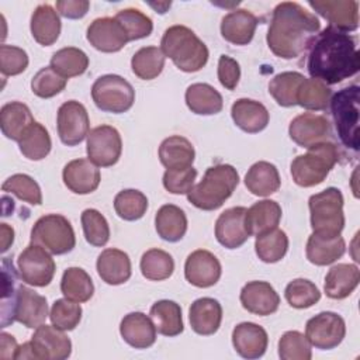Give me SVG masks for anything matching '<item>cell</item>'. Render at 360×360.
<instances>
[{
    "mask_svg": "<svg viewBox=\"0 0 360 360\" xmlns=\"http://www.w3.org/2000/svg\"><path fill=\"white\" fill-rule=\"evenodd\" d=\"M332 98V90L318 79H305L297 94V104L305 110L323 111Z\"/></svg>",
    "mask_w": 360,
    "mask_h": 360,
    "instance_id": "f6af8a7d",
    "label": "cell"
},
{
    "mask_svg": "<svg viewBox=\"0 0 360 360\" xmlns=\"http://www.w3.org/2000/svg\"><path fill=\"white\" fill-rule=\"evenodd\" d=\"M222 269L215 255L205 249H197L191 252L184 263L186 280L198 287L208 288L218 283Z\"/></svg>",
    "mask_w": 360,
    "mask_h": 360,
    "instance_id": "ac0fdd59",
    "label": "cell"
},
{
    "mask_svg": "<svg viewBox=\"0 0 360 360\" xmlns=\"http://www.w3.org/2000/svg\"><path fill=\"white\" fill-rule=\"evenodd\" d=\"M149 315L156 328V332L163 336H177L184 329L181 308L172 300L156 301L150 307Z\"/></svg>",
    "mask_w": 360,
    "mask_h": 360,
    "instance_id": "74e56055",
    "label": "cell"
},
{
    "mask_svg": "<svg viewBox=\"0 0 360 360\" xmlns=\"http://www.w3.org/2000/svg\"><path fill=\"white\" fill-rule=\"evenodd\" d=\"M96 267L100 278L110 285L127 283L132 273L129 256L115 248L104 249L97 257Z\"/></svg>",
    "mask_w": 360,
    "mask_h": 360,
    "instance_id": "d4e9b609",
    "label": "cell"
},
{
    "mask_svg": "<svg viewBox=\"0 0 360 360\" xmlns=\"http://www.w3.org/2000/svg\"><path fill=\"white\" fill-rule=\"evenodd\" d=\"M165 59L162 49L158 46H143L136 51L131 59V68L135 76L142 80H152L158 77L163 68Z\"/></svg>",
    "mask_w": 360,
    "mask_h": 360,
    "instance_id": "ee69618b",
    "label": "cell"
},
{
    "mask_svg": "<svg viewBox=\"0 0 360 360\" xmlns=\"http://www.w3.org/2000/svg\"><path fill=\"white\" fill-rule=\"evenodd\" d=\"M18 148L20 152L30 160L45 159L52 148L48 129L35 121L18 141Z\"/></svg>",
    "mask_w": 360,
    "mask_h": 360,
    "instance_id": "7bdbcfd3",
    "label": "cell"
},
{
    "mask_svg": "<svg viewBox=\"0 0 360 360\" xmlns=\"http://www.w3.org/2000/svg\"><path fill=\"white\" fill-rule=\"evenodd\" d=\"M65 186L75 194H90L97 190L100 169L90 159H75L65 165L62 172Z\"/></svg>",
    "mask_w": 360,
    "mask_h": 360,
    "instance_id": "7402d4cb",
    "label": "cell"
},
{
    "mask_svg": "<svg viewBox=\"0 0 360 360\" xmlns=\"http://www.w3.org/2000/svg\"><path fill=\"white\" fill-rule=\"evenodd\" d=\"M245 207H232L219 214L215 222V238L226 249L240 248L250 236L246 226Z\"/></svg>",
    "mask_w": 360,
    "mask_h": 360,
    "instance_id": "d6986e66",
    "label": "cell"
},
{
    "mask_svg": "<svg viewBox=\"0 0 360 360\" xmlns=\"http://www.w3.org/2000/svg\"><path fill=\"white\" fill-rule=\"evenodd\" d=\"M218 80L219 83L226 89V90H233L236 89L239 79H240V68L239 63L228 56V55H221L218 59Z\"/></svg>",
    "mask_w": 360,
    "mask_h": 360,
    "instance_id": "680465c9",
    "label": "cell"
},
{
    "mask_svg": "<svg viewBox=\"0 0 360 360\" xmlns=\"http://www.w3.org/2000/svg\"><path fill=\"white\" fill-rule=\"evenodd\" d=\"M31 243L42 246L52 255H65L73 250L76 236L66 217L60 214H46L34 224L31 229Z\"/></svg>",
    "mask_w": 360,
    "mask_h": 360,
    "instance_id": "9c48e42d",
    "label": "cell"
},
{
    "mask_svg": "<svg viewBox=\"0 0 360 360\" xmlns=\"http://www.w3.org/2000/svg\"><path fill=\"white\" fill-rule=\"evenodd\" d=\"M18 349V345L14 339V336L1 332L0 335V359L1 360H10L15 357V352Z\"/></svg>",
    "mask_w": 360,
    "mask_h": 360,
    "instance_id": "94428289",
    "label": "cell"
},
{
    "mask_svg": "<svg viewBox=\"0 0 360 360\" xmlns=\"http://www.w3.org/2000/svg\"><path fill=\"white\" fill-rule=\"evenodd\" d=\"M186 104L191 112L212 115L221 112L224 100L221 93L208 83H193L186 90Z\"/></svg>",
    "mask_w": 360,
    "mask_h": 360,
    "instance_id": "e575fe53",
    "label": "cell"
},
{
    "mask_svg": "<svg viewBox=\"0 0 360 360\" xmlns=\"http://www.w3.org/2000/svg\"><path fill=\"white\" fill-rule=\"evenodd\" d=\"M346 335L345 319L336 312L325 311L311 319L305 325V336L311 346L321 350L335 349L342 343Z\"/></svg>",
    "mask_w": 360,
    "mask_h": 360,
    "instance_id": "7c38bea8",
    "label": "cell"
},
{
    "mask_svg": "<svg viewBox=\"0 0 360 360\" xmlns=\"http://www.w3.org/2000/svg\"><path fill=\"white\" fill-rule=\"evenodd\" d=\"M155 228L163 240L179 242L187 232V217L180 207L165 204L156 212Z\"/></svg>",
    "mask_w": 360,
    "mask_h": 360,
    "instance_id": "8d00e7d4",
    "label": "cell"
},
{
    "mask_svg": "<svg viewBox=\"0 0 360 360\" xmlns=\"http://www.w3.org/2000/svg\"><path fill=\"white\" fill-rule=\"evenodd\" d=\"M150 6H152V7H155V8H159L162 4L155 6V4H152V3H150ZM163 6H165V7H170V1H169V3H163ZM163 11H165V8H163V10H159V13H162V14H163ZM165 13H166V11H165Z\"/></svg>",
    "mask_w": 360,
    "mask_h": 360,
    "instance_id": "be15d7a7",
    "label": "cell"
},
{
    "mask_svg": "<svg viewBox=\"0 0 360 360\" xmlns=\"http://www.w3.org/2000/svg\"><path fill=\"white\" fill-rule=\"evenodd\" d=\"M232 345L240 357L259 359L266 353L269 336L263 326L253 322H242L232 330Z\"/></svg>",
    "mask_w": 360,
    "mask_h": 360,
    "instance_id": "603a6c76",
    "label": "cell"
},
{
    "mask_svg": "<svg viewBox=\"0 0 360 360\" xmlns=\"http://www.w3.org/2000/svg\"><path fill=\"white\" fill-rule=\"evenodd\" d=\"M346 242L338 236H326L312 232L307 240V259L315 266H328L345 255Z\"/></svg>",
    "mask_w": 360,
    "mask_h": 360,
    "instance_id": "f1b7e54d",
    "label": "cell"
},
{
    "mask_svg": "<svg viewBox=\"0 0 360 360\" xmlns=\"http://www.w3.org/2000/svg\"><path fill=\"white\" fill-rule=\"evenodd\" d=\"M90 1L87 0H58L56 10L62 17L77 20L86 15L89 11Z\"/></svg>",
    "mask_w": 360,
    "mask_h": 360,
    "instance_id": "91938a15",
    "label": "cell"
},
{
    "mask_svg": "<svg viewBox=\"0 0 360 360\" xmlns=\"http://www.w3.org/2000/svg\"><path fill=\"white\" fill-rule=\"evenodd\" d=\"M231 115L236 127L248 134L263 131L270 120L267 108L252 98H238L231 107Z\"/></svg>",
    "mask_w": 360,
    "mask_h": 360,
    "instance_id": "83f0119b",
    "label": "cell"
},
{
    "mask_svg": "<svg viewBox=\"0 0 360 360\" xmlns=\"http://www.w3.org/2000/svg\"><path fill=\"white\" fill-rule=\"evenodd\" d=\"M86 38L93 48L105 53L118 52L128 42V35L115 17L96 18L89 25Z\"/></svg>",
    "mask_w": 360,
    "mask_h": 360,
    "instance_id": "e0dca14e",
    "label": "cell"
},
{
    "mask_svg": "<svg viewBox=\"0 0 360 360\" xmlns=\"http://www.w3.org/2000/svg\"><path fill=\"white\" fill-rule=\"evenodd\" d=\"M48 314L46 298L30 287L18 285L13 298L1 302V326L6 328L8 323L20 322L25 328L37 329Z\"/></svg>",
    "mask_w": 360,
    "mask_h": 360,
    "instance_id": "52a82bcc",
    "label": "cell"
},
{
    "mask_svg": "<svg viewBox=\"0 0 360 360\" xmlns=\"http://www.w3.org/2000/svg\"><path fill=\"white\" fill-rule=\"evenodd\" d=\"M281 180L277 167L266 160L256 162L245 176L246 188L259 197H267L280 188Z\"/></svg>",
    "mask_w": 360,
    "mask_h": 360,
    "instance_id": "836d02e7",
    "label": "cell"
},
{
    "mask_svg": "<svg viewBox=\"0 0 360 360\" xmlns=\"http://www.w3.org/2000/svg\"><path fill=\"white\" fill-rule=\"evenodd\" d=\"M82 221V228L84 238L87 243L91 246H104L108 239H110V226L104 215L94 210V208H87L82 212L80 217Z\"/></svg>",
    "mask_w": 360,
    "mask_h": 360,
    "instance_id": "681fc988",
    "label": "cell"
},
{
    "mask_svg": "<svg viewBox=\"0 0 360 360\" xmlns=\"http://www.w3.org/2000/svg\"><path fill=\"white\" fill-rule=\"evenodd\" d=\"M195 158L191 142L180 135H172L162 141L159 159L166 169H186L193 166Z\"/></svg>",
    "mask_w": 360,
    "mask_h": 360,
    "instance_id": "d6a6232c",
    "label": "cell"
},
{
    "mask_svg": "<svg viewBox=\"0 0 360 360\" xmlns=\"http://www.w3.org/2000/svg\"><path fill=\"white\" fill-rule=\"evenodd\" d=\"M160 49L180 70L187 73L201 70L210 56L207 45L186 25L169 27L162 37Z\"/></svg>",
    "mask_w": 360,
    "mask_h": 360,
    "instance_id": "3957f363",
    "label": "cell"
},
{
    "mask_svg": "<svg viewBox=\"0 0 360 360\" xmlns=\"http://www.w3.org/2000/svg\"><path fill=\"white\" fill-rule=\"evenodd\" d=\"M114 210L121 219L136 221L145 215L148 210V198L139 190L127 188L115 195Z\"/></svg>",
    "mask_w": 360,
    "mask_h": 360,
    "instance_id": "7dc6e473",
    "label": "cell"
},
{
    "mask_svg": "<svg viewBox=\"0 0 360 360\" xmlns=\"http://www.w3.org/2000/svg\"><path fill=\"white\" fill-rule=\"evenodd\" d=\"M1 235H3V245H1V250L3 252H6L8 248H10V245L13 243V240H14V229L13 228H10L7 224H1Z\"/></svg>",
    "mask_w": 360,
    "mask_h": 360,
    "instance_id": "6125c7cd",
    "label": "cell"
},
{
    "mask_svg": "<svg viewBox=\"0 0 360 360\" xmlns=\"http://www.w3.org/2000/svg\"><path fill=\"white\" fill-rule=\"evenodd\" d=\"M82 307L79 302L70 301L68 298L56 300L52 304L49 319L52 325L62 330H73L82 319Z\"/></svg>",
    "mask_w": 360,
    "mask_h": 360,
    "instance_id": "db71d44e",
    "label": "cell"
},
{
    "mask_svg": "<svg viewBox=\"0 0 360 360\" xmlns=\"http://www.w3.org/2000/svg\"><path fill=\"white\" fill-rule=\"evenodd\" d=\"M28 66V55L22 48L3 44L0 46V70L3 76H15Z\"/></svg>",
    "mask_w": 360,
    "mask_h": 360,
    "instance_id": "9f6ffc18",
    "label": "cell"
},
{
    "mask_svg": "<svg viewBox=\"0 0 360 360\" xmlns=\"http://www.w3.org/2000/svg\"><path fill=\"white\" fill-rule=\"evenodd\" d=\"M242 307L255 315L267 316L274 314L280 305V297L267 281H249L240 290Z\"/></svg>",
    "mask_w": 360,
    "mask_h": 360,
    "instance_id": "44dd1931",
    "label": "cell"
},
{
    "mask_svg": "<svg viewBox=\"0 0 360 360\" xmlns=\"http://www.w3.org/2000/svg\"><path fill=\"white\" fill-rule=\"evenodd\" d=\"M305 79L300 72H281L269 83V93L281 107L297 105V94Z\"/></svg>",
    "mask_w": 360,
    "mask_h": 360,
    "instance_id": "ab89813d",
    "label": "cell"
},
{
    "mask_svg": "<svg viewBox=\"0 0 360 360\" xmlns=\"http://www.w3.org/2000/svg\"><path fill=\"white\" fill-rule=\"evenodd\" d=\"M115 18L120 21V24L124 27L128 41L142 39L152 34L153 22L150 17H148L145 13H142L138 8H124L120 10L115 14Z\"/></svg>",
    "mask_w": 360,
    "mask_h": 360,
    "instance_id": "816d5d0a",
    "label": "cell"
},
{
    "mask_svg": "<svg viewBox=\"0 0 360 360\" xmlns=\"http://www.w3.org/2000/svg\"><path fill=\"white\" fill-rule=\"evenodd\" d=\"M283 211L277 201L274 200H262L255 202L246 211V226L252 235L257 236L263 232L277 228L280 224Z\"/></svg>",
    "mask_w": 360,
    "mask_h": 360,
    "instance_id": "d590c367",
    "label": "cell"
},
{
    "mask_svg": "<svg viewBox=\"0 0 360 360\" xmlns=\"http://www.w3.org/2000/svg\"><path fill=\"white\" fill-rule=\"evenodd\" d=\"M30 28L34 39L39 45L49 46L55 44L62 28L58 11L49 4H39L31 15Z\"/></svg>",
    "mask_w": 360,
    "mask_h": 360,
    "instance_id": "1f68e13d",
    "label": "cell"
},
{
    "mask_svg": "<svg viewBox=\"0 0 360 360\" xmlns=\"http://www.w3.org/2000/svg\"><path fill=\"white\" fill-rule=\"evenodd\" d=\"M91 98L101 111L121 114L134 105L135 90L124 77L118 75H104L93 83Z\"/></svg>",
    "mask_w": 360,
    "mask_h": 360,
    "instance_id": "30bf717a",
    "label": "cell"
},
{
    "mask_svg": "<svg viewBox=\"0 0 360 360\" xmlns=\"http://www.w3.org/2000/svg\"><path fill=\"white\" fill-rule=\"evenodd\" d=\"M290 138L302 148H309L315 143L329 141L332 127L325 115L315 112H304L297 115L288 127Z\"/></svg>",
    "mask_w": 360,
    "mask_h": 360,
    "instance_id": "2e32d148",
    "label": "cell"
},
{
    "mask_svg": "<svg viewBox=\"0 0 360 360\" xmlns=\"http://www.w3.org/2000/svg\"><path fill=\"white\" fill-rule=\"evenodd\" d=\"M360 281V270L356 264L339 263L329 269L325 276L323 290L332 300H343L349 297Z\"/></svg>",
    "mask_w": 360,
    "mask_h": 360,
    "instance_id": "f546056e",
    "label": "cell"
},
{
    "mask_svg": "<svg viewBox=\"0 0 360 360\" xmlns=\"http://www.w3.org/2000/svg\"><path fill=\"white\" fill-rule=\"evenodd\" d=\"M239 183V174L232 165L219 163L205 170L202 180L187 194V200L197 208L214 211L232 195Z\"/></svg>",
    "mask_w": 360,
    "mask_h": 360,
    "instance_id": "277c9868",
    "label": "cell"
},
{
    "mask_svg": "<svg viewBox=\"0 0 360 360\" xmlns=\"http://www.w3.org/2000/svg\"><path fill=\"white\" fill-rule=\"evenodd\" d=\"M35 122L31 110L21 101L6 103L0 110V128L6 138L18 142Z\"/></svg>",
    "mask_w": 360,
    "mask_h": 360,
    "instance_id": "4dcf8cb0",
    "label": "cell"
},
{
    "mask_svg": "<svg viewBox=\"0 0 360 360\" xmlns=\"http://www.w3.org/2000/svg\"><path fill=\"white\" fill-rule=\"evenodd\" d=\"M197 170L190 166L186 169H167L163 174V187L172 194H188L194 187Z\"/></svg>",
    "mask_w": 360,
    "mask_h": 360,
    "instance_id": "6f0895ef",
    "label": "cell"
},
{
    "mask_svg": "<svg viewBox=\"0 0 360 360\" xmlns=\"http://www.w3.org/2000/svg\"><path fill=\"white\" fill-rule=\"evenodd\" d=\"M65 330L53 325L42 323L31 336V347L35 360H65L72 353V342Z\"/></svg>",
    "mask_w": 360,
    "mask_h": 360,
    "instance_id": "9a60e30c",
    "label": "cell"
},
{
    "mask_svg": "<svg viewBox=\"0 0 360 360\" xmlns=\"http://www.w3.org/2000/svg\"><path fill=\"white\" fill-rule=\"evenodd\" d=\"M287 302L297 309H304L315 305L321 300L319 288L307 278H295L290 281L284 291Z\"/></svg>",
    "mask_w": 360,
    "mask_h": 360,
    "instance_id": "f907efd6",
    "label": "cell"
},
{
    "mask_svg": "<svg viewBox=\"0 0 360 360\" xmlns=\"http://www.w3.org/2000/svg\"><path fill=\"white\" fill-rule=\"evenodd\" d=\"M278 356L281 360H309L312 357L311 343L304 333L288 330L278 340Z\"/></svg>",
    "mask_w": 360,
    "mask_h": 360,
    "instance_id": "f5cc1de1",
    "label": "cell"
},
{
    "mask_svg": "<svg viewBox=\"0 0 360 360\" xmlns=\"http://www.w3.org/2000/svg\"><path fill=\"white\" fill-rule=\"evenodd\" d=\"M139 267L145 278L152 281H162L173 274L174 260L167 252L153 248L142 255Z\"/></svg>",
    "mask_w": 360,
    "mask_h": 360,
    "instance_id": "bcb514c9",
    "label": "cell"
},
{
    "mask_svg": "<svg viewBox=\"0 0 360 360\" xmlns=\"http://www.w3.org/2000/svg\"><path fill=\"white\" fill-rule=\"evenodd\" d=\"M68 79L56 73L51 66L41 68L31 80V90L41 98H51L66 87Z\"/></svg>",
    "mask_w": 360,
    "mask_h": 360,
    "instance_id": "11a10c76",
    "label": "cell"
},
{
    "mask_svg": "<svg viewBox=\"0 0 360 360\" xmlns=\"http://www.w3.org/2000/svg\"><path fill=\"white\" fill-rule=\"evenodd\" d=\"M56 124L58 135L60 141L68 146L79 145L84 138H87L90 128L87 110L82 103L76 100L65 101L59 107Z\"/></svg>",
    "mask_w": 360,
    "mask_h": 360,
    "instance_id": "5bb4252c",
    "label": "cell"
},
{
    "mask_svg": "<svg viewBox=\"0 0 360 360\" xmlns=\"http://www.w3.org/2000/svg\"><path fill=\"white\" fill-rule=\"evenodd\" d=\"M1 190L10 194H14L17 198L32 204L41 205L42 204V193L39 184L28 174L15 173L4 180Z\"/></svg>",
    "mask_w": 360,
    "mask_h": 360,
    "instance_id": "c3c4849f",
    "label": "cell"
},
{
    "mask_svg": "<svg viewBox=\"0 0 360 360\" xmlns=\"http://www.w3.org/2000/svg\"><path fill=\"white\" fill-rule=\"evenodd\" d=\"M360 87L352 84L340 89L330 98V112L340 142L354 152L359 150Z\"/></svg>",
    "mask_w": 360,
    "mask_h": 360,
    "instance_id": "8992f818",
    "label": "cell"
},
{
    "mask_svg": "<svg viewBox=\"0 0 360 360\" xmlns=\"http://www.w3.org/2000/svg\"><path fill=\"white\" fill-rule=\"evenodd\" d=\"M60 291L65 298L75 302H86L94 294L91 277L80 267H69L63 271L60 280Z\"/></svg>",
    "mask_w": 360,
    "mask_h": 360,
    "instance_id": "f35d334b",
    "label": "cell"
},
{
    "mask_svg": "<svg viewBox=\"0 0 360 360\" xmlns=\"http://www.w3.org/2000/svg\"><path fill=\"white\" fill-rule=\"evenodd\" d=\"M359 68L360 53L356 39L349 32L328 25L314 38L307 59V69L312 79L336 84L354 76Z\"/></svg>",
    "mask_w": 360,
    "mask_h": 360,
    "instance_id": "6da1fadb",
    "label": "cell"
},
{
    "mask_svg": "<svg viewBox=\"0 0 360 360\" xmlns=\"http://www.w3.org/2000/svg\"><path fill=\"white\" fill-rule=\"evenodd\" d=\"M86 152L89 159L101 167L115 165L122 152L120 132L111 125H100L89 131Z\"/></svg>",
    "mask_w": 360,
    "mask_h": 360,
    "instance_id": "4fadbf2b",
    "label": "cell"
},
{
    "mask_svg": "<svg viewBox=\"0 0 360 360\" xmlns=\"http://www.w3.org/2000/svg\"><path fill=\"white\" fill-rule=\"evenodd\" d=\"M308 4L333 28L349 32L359 27V1L356 0H311Z\"/></svg>",
    "mask_w": 360,
    "mask_h": 360,
    "instance_id": "ffe728a7",
    "label": "cell"
},
{
    "mask_svg": "<svg viewBox=\"0 0 360 360\" xmlns=\"http://www.w3.org/2000/svg\"><path fill=\"white\" fill-rule=\"evenodd\" d=\"M62 77L69 79L83 75L89 68V56L79 48L66 46L56 51L49 65Z\"/></svg>",
    "mask_w": 360,
    "mask_h": 360,
    "instance_id": "b9f144b4",
    "label": "cell"
},
{
    "mask_svg": "<svg viewBox=\"0 0 360 360\" xmlns=\"http://www.w3.org/2000/svg\"><path fill=\"white\" fill-rule=\"evenodd\" d=\"M340 152L330 142H319L308 148V152L298 155L291 162V176L297 186L314 187L321 184L333 166L339 162Z\"/></svg>",
    "mask_w": 360,
    "mask_h": 360,
    "instance_id": "5b68a950",
    "label": "cell"
},
{
    "mask_svg": "<svg viewBox=\"0 0 360 360\" xmlns=\"http://www.w3.org/2000/svg\"><path fill=\"white\" fill-rule=\"evenodd\" d=\"M122 339L135 349H148L156 342V328L143 312H131L120 323Z\"/></svg>",
    "mask_w": 360,
    "mask_h": 360,
    "instance_id": "4316f807",
    "label": "cell"
},
{
    "mask_svg": "<svg viewBox=\"0 0 360 360\" xmlns=\"http://www.w3.org/2000/svg\"><path fill=\"white\" fill-rule=\"evenodd\" d=\"M188 319L191 329L202 336L214 335L222 321V307L221 304L210 297H202L195 300L188 309Z\"/></svg>",
    "mask_w": 360,
    "mask_h": 360,
    "instance_id": "484cf974",
    "label": "cell"
},
{
    "mask_svg": "<svg viewBox=\"0 0 360 360\" xmlns=\"http://www.w3.org/2000/svg\"><path fill=\"white\" fill-rule=\"evenodd\" d=\"M20 278L34 287L48 285L55 276V262L51 253L39 245L30 243L17 259Z\"/></svg>",
    "mask_w": 360,
    "mask_h": 360,
    "instance_id": "8fae6325",
    "label": "cell"
},
{
    "mask_svg": "<svg viewBox=\"0 0 360 360\" xmlns=\"http://www.w3.org/2000/svg\"><path fill=\"white\" fill-rule=\"evenodd\" d=\"M319 28L315 14L295 1H283L273 10L266 41L276 56L294 59L311 46Z\"/></svg>",
    "mask_w": 360,
    "mask_h": 360,
    "instance_id": "7a4b0ae2",
    "label": "cell"
},
{
    "mask_svg": "<svg viewBox=\"0 0 360 360\" xmlns=\"http://www.w3.org/2000/svg\"><path fill=\"white\" fill-rule=\"evenodd\" d=\"M259 24L257 17L245 8H236L228 13L221 21V35L233 45H248L255 35Z\"/></svg>",
    "mask_w": 360,
    "mask_h": 360,
    "instance_id": "cb8c5ba5",
    "label": "cell"
},
{
    "mask_svg": "<svg viewBox=\"0 0 360 360\" xmlns=\"http://www.w3.org/2000/svg\"><path fill=\"white\" fill-rule=\"evenodd\" d=\"M311 228L315 233L338 236L345 228L343 195L339 188L328 187L308 200Z\"/></svg>",
    "mask_w": 360,
    "mask_h": 360,
    "instance_id": "ba28073f",
    "label": "cell"
},
{
    "mask_svg": "<svg viewBox=\"0 0 360 360\" xmlns=\"http://www.w3.org/2000/svg\"><path fill=\"white\" fill-rule=\"evenodd\" d=\"M255 250L264 263L280 262L288 250V236L283 229L274 228L256 236Z\"/></svg>",
    "mask_w": 360,
    "mask_h": 360,
    "instance_id": "60d3db41",
    "label": "cell"
}]
</instances>
